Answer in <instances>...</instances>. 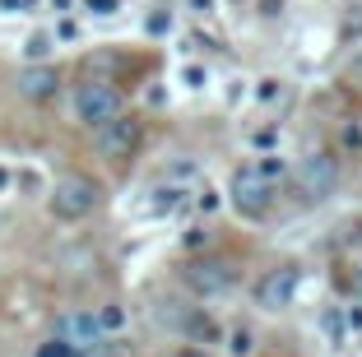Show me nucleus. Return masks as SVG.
I'll list each match as a JSON object with an SVG mask.
<instances>
[{"instance_id": "obj_1", "label": "nucleus", "mask_w": 362, "mask_h": 357, "mask_svg": "<svg viewBox=\"0 0 362 357\" xmlns=\"http://www.w3.org/2000/svg\"><path fill=\"white\" fill-rule=\"evenodd\" d=\"M279 181H284V163L265 158V163H242L228 177V204H233L242 218H265L269 204L279 195Z\"/></svg>"}, {"instance_id": "obj_2", "label": "nucleus", "mask_w": 362, "mask_h": 357, "mask_svg": "<svg viewBox=\"0 0 362 357\" xmlns=\"http://www.w3.org/2000/svg\"><path fill=\"white\" fill-rule=\"evenodd\" d=\"M98 204H103V186H98L88 172H65V177L52 186V195H47V209H52V218H61V223L88 218Z\"/></svg>"}, {"instance_id": "obj_3", "label": "nucleus", "mask_w": 362, "mask_h": 357, "mask_svg": "<svg viewBox=\"0 0 362 357\" xmlns=\"http://www.w3.org/2000/svg\"><path fill=\"white\" fill-rule=\"evenodd\" d=\"M126 112V98H121V88L112 84V79H84V84L75 88V116H79V126L98 130L107 126L112 116Z\"/></svg>"}, {"instance_id": "obj_4", "label": "nucleus", "mask_w": 362, "mask_h": 357, "mask_svg": "<svg viewBox=\"0 0 362 357\" xmlns=\"http://www.w3.org/2000/svg\"><path fill=\"white\" fill-rule=\"evenodd\" d=\"M139 144H144V121L139 116H112L107 126H98V153L107 158V163H130V158L139 153Z\"/></svg>"}, {"instance_id": "obj_5", "label": "nucleus", "mask_w": 362, "mask_h": 357, "mask_svg": "<svg viewBox=\"0 0 362 357\" xmlns=\"http://www.w3.org/2000/svg\"><path fill=\"white\" fill-rule=\"evenodd\" d=\"M298 190H302V200H325V195H334V186H339V158L334 153H307L298 163Z\"/></svg>"}, {"instance_id": "obj_6", "label": "nucleus", "mask_w": 362, "mask_h": 357, "mask_svg": "<svg viewBox=\"0 0 362 357\" xmlns=\"http://www.w3.org/2000/svg\"><path fill=\"white\" fill-rule=\"evenodd\" d=\"M298 283H302V274L293 269V264L269 269L265 279L256 283V306H260V311H288V306L298 302Z\"/></svg>"}, {"instance_id": "obj_7", "label": "nucleus", "mask_w": 362, "mask_h": 357, "mask_svg": "<svg viewBox=\"0 0 362 357\" xmlns=\"http://www.w3.org/2000/svg\"><path fill=\"white\" fill-rule=\"evenodd\" d=\"M181 279H186V288H191L195 297H218V293L233 288V269H228L223 260H191L181 269Z\"/></svg>"}, {"instance_id": "obj_8", "label": "nucleus", "mask_w": 362, "mask_h": 357, "mask_svg": "<svg viewBox=\"0 0 362 357\" xmlns=\"http://www.w3.org/2000/svg\"><path fill=\"white\" fill-rule=\"evenodd\" d=\"M19 93L28 98V103H52V98L61 93V70H56V65L28 61V70L19 74Z\"/></svg>"}, {"instance_id": "obj_9", "label": "nucleus", "mask_w": 362, "mask_h": 357, "mask_svg": "<svg viewBox=\"0 0 362 357\" xmlns=\"http://www.w3.org/2000/svg\"><path fill=\"white\" fill-rule=\"evenodd\" d=\"M61 339L75 348V353H88V348L103 339V325H98V315H88V311H70L61 320Z\"/></svg>"}, {"instance_id": "obj_10", "label": "nucleus", "mask_w": 362, "mask_h": 357, "mask_svg": "<svg viewBox=\"0 0 362 357\" xmlns=\"http://www.w3.org/2000/svg\"><path fill=\"white\" fill-rule=\"evenodd\" d=\"M47 52H52V37H47V33H33L28 42H23V56H28V61H47Z\"/></svg>"}, {"instance_id": "obj_11", "label": "nucleus", "mask_w": 362, "mask_h": 357, "mask_svg": "<svg viewBox=\"0 0 362 357\" xmlns=\"http://www.w3.org/2000/svg\"><path fill=\"white\" fill-rule=\"evenodd\" d=\"M33 357H79V353L56 334V339H47V344H37V353H33Z\"/></svg>"}, {"instance_id": "obj_12", "label": "nucleus", "mask_w": 362, "mask_h": 357, "mask_svg": "<svg viewBox=\"0 0 362 357\" xmlns=\"http://www.w3.org/2000/svg\"><path fill=\"white\" fill-rule=\"evenodd\" d=\"M98 325L103 329H121L126 325V311H121V306H107V311H98Z\"/></svg>"}, {"instance_id": "obj_13", "label": "nucleus", "mask_w": 362, "mask_h": 357, "mask_svg": "<svg viewBox=\"0 0 362 357\" xmlns=\"http://www.w3.org/2000/svg\"><path fill=\"white\" fill-rule=\"evenodd\" d=\"M37 10V0H0V14H28Z\"/></svg>"}, {"instance_id": "obj_14", "label": "nucleus", "mask_w": 362, "mask_h": 357, "mask_svg": "<svg viewBox=\"0 0 362 357\" xmlns=\"http://www.w3.org/2000/svg\"><path fill=\"white\" fill-rule=\"evenodd\" d=\"M172 357H214V353H209V348H200V344H186V348H177Z\"/></svg>"}, {"instance_id": "obj_15", "label": "nucleus", "mask_w": 362, "mask_h": 357, "mask_svg": "<svg viewBox=\"0 0 362 357\" xmlns=\"http://www.w3.org/2000/svg\"><path fill=\"white\" fill-rule=\"evenodd\" d=\"M233 353H251V334H246V329L233 334Z\"/></svg>"}, {"instance_id": "obj_16", "label": "nucleus", "mask_w": 362, "mask_h": 357, "mask_svg": "<svg viewBox=\"0 0 362 357\" xmlns=\"http://www.w3.org/2000/svg\"><path fill=\"white\" fill-rule=\"evenodd\" d=\"M88 10H93V14H112V10H117V0H88Z\"/></svg>"}, {"instance_id": "obj_17", "label": "nucleus", "mask_w": 362, "mask_h": 357, "mask_svg": "<svg viewBox=\"0 0 362 357\" xmlns=\"http://www.w3.org/2000/svg\"><path fill=\"white\" fill-rule=\"evenodd\" d=\"M5 186H10V172H5V168H0V190H5Z\"/></svg>"}, {"instance_id": "obj_18", "label": "nucleus", "mask_w": 362, "mask_h": 357, "mask_svg": "<svg viewBox=\"0 0 362 357\" xmlns=\"http://www.w3.org/2000/svg\"><path fill=\"white\" fill-rule=\"evenodd\" d=\"M353 293H358V297H362V274H358V283H353Z\"/></svg>"}]
</instances>
